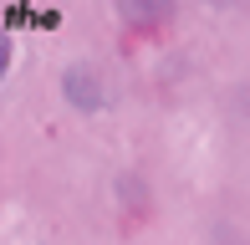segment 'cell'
I'll return each mask as SVG.
<instances>
[{
	"label": "cell",
	"mask_w": 250,
	"mask_h": 245,
	"mask_svg": "<svg viewBox=\"0 0 250 245\" xmlns=\"http://www.w3.org/2000/svg\"><path fill=\"white\" fill-rule=\"evenodd\" d=\"M62 92H66V102L82 107V113H97V107L107 102V92H102V72H97V66H72V72H66V82H62Z\"/></svg>",
	"instance_id": "obj_1"
},
{
	"label": "cell",
	"mask_w": 250,
	"mask_h": 245,
	"mask_svg": "<svg viewBox=\"0 0 250 245\" xmlns=\"http://www.w3.org/2000/svg\"><path fill=\"white\" fill-rule=\"evenodd\" d=\"M148 10H153V20H164L174 5H168V0H158V5H148V0H123V16L128 20H148Z\"/></svg>",
	"instance_id": "obj_2"
},
{
	"label": "cell",
	"mask_w": 250,
	"mask_h": 245,
	"mask_svg": "<svg viewBox=\"0 0 250 245\" xmlns=\"http://www.w3.org/2000/svg\"><path fill=\"white\" fill-rule=\"evenodd\" d=\"M5 66H10V36L0 31V77H5Z\"/></svg>",
	"instance_id": "obj_3"
}]
</instances>
